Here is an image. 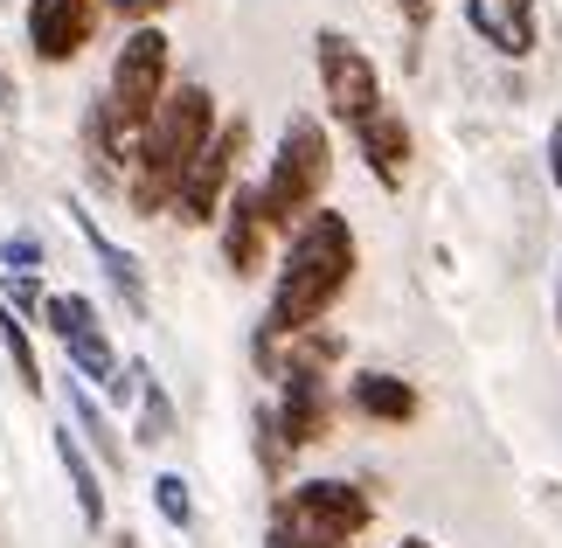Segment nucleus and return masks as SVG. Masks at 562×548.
I'll return each instance as SVG.
<instances>
[{
  "label": "nucleus",
  "instance_id": "1",
  "mask_svg": "<svg viewBox=\"0 0 562 548\" xmlns=\"http://www.w3.org/2000/svg\"><path fill=\"white\" fill-rule=\"evenodd\" d=\"M348 278H355V230H348V215H340V209H313L306 223L285 236V265H278V284H271V305H265V326H257V334L292 340V334H306V326H319L340 305Z\"/></svg>",
  "mask_w": 562,
  "mask_h": 548
},
{
  "label": "nucleus",
  "instance_id": "2",
  "mask_svg": "<svg viewBox=\"0 0 562 548\" xmlns=\"http://www.w3.org/2000/svg\"><path fill=\"white\" fill-rule=\"evenodd\" d=\"M215 98L209 83H167V98L154 104V119H146L139 133V153H133V174H125V202L139 215H167L175 202V181L188 174V160L215 139Z\"/></svg>",
  "mask_w": 562,
  "mask_h": 548
},
{
  "label": "nucleus",
  "instance_id": "3",
  "mask_svg": "<svg viewBox=\"0 0 562 548\" xmlns=\"http://www.w3.org/2000/svg\"><path fill=\"white\" fill-rule=\"evenodd\" d=\"M327 181H334V139H327V125H319L313 112L285 119V133H278V153H271L265 181H257V209H265V230H271V236H292V230L319 209Z\"/></svg>",
  "mask_w": 562,
  "mask_h": 548
},
{
  "label": "nucleus",
  "instance_id": "4",
  "mask_svg": "<svg viewBox=\"0 0 562 548\" xmlns=\"http://www.w3.org/2000/svg\"><path fill=\"white\" fill-rule=\"evenodd\" d=\"M42 326L56 334V347H63V361H70L77 382H98L104 403H119V410L133 403V361H119V347H112V334H104L98 305L83 292H49V299H42Z\"/></svg>",
  "mask_w": 562,
  "mask_h": 548
},
{
  "label": "nucleus",
  "instance_id": "5",
  "mask_svg": "<svg viewBox=\"0 0 562 548\" xmlns=\"http://www.w3.org/2000/svg\"><path fill=\"white\" fill-rule=\"evenodd\" d=\"M375 521V500L355 487V479H299L292 493H278L271 528L313 548H355L361 528Z\"/></svg>",
  "mask_w": 562,
  "mask_h": 548
},
{
  "label": "nucleus",
  "instance_id": "6",
  "mask_svg": "<svg viewBox=\"0 0 562 548\" xmlns=\"http://www.w3.org/2000/svg\"><path fill=\"white\" fill-rule=\"evenodd\" d=\"M244 146H250V125L229 119V125H215V139L188 160V174L175 181V202H167L188 230H209L215 215H223V194L236 188V160H244Z\"/></svg>",
  "mask_w": 562,
  "mask_h": 548
},
{
  "label": "nucleus",
  "instance_id": "7",
  "mask_svg": "<svg viewBox=\"0 0 562 548\" xmlns=\"http://www.w3.org/2000/svg\"><path fill=\"white\" fill-rule=\"evenodd\" d=\"M313 63H319V91H327V112L340 125H361L382 104V77H375V56L361 49L355 35L340 29H319L313 35Z\"/></svg>",
  "mask_w": 562,
  "mask_h": 548
},
{
  "label": "nucleus",
  "instance_id": "8",
  "mask_svg": "<svg viewBox=\"0 0 562 548\" xmlns=\"http://www.w3.org/2000/svg\"><path fill=\"white\" fill-rule=\"evenodd\" d=\"M112 0H29V49L35 63H77L91 49Z\"/></svg>",
  "mask_w": 562,
  "mask_h": 548
},
{
  "label": "nucleus",
  "instance_id": "9",
  "mask_svg": "<svg viewBox=\"0 0 562 548\" xmlns=\"http://www.w3.org/2000/svg\"><path fill=\"white\" fill-rule=\"evenodd\" d=\"M271 424L285 437V451H306L334 430V389L327 376H278V403H271Z\"/></svg>",
  "mask_w": 562,
  "mask_h": 548
},
{
  "label": "nucleus",
  "instance_id": "10",
  "mask_svg": "<svg viewBox=\"0 0 562 548\" xmlns=\"http://www.w3.org/2000/svg\"><path fill=\"white\" fill-rule=\"evenodd\" d=\"M223 265L236 271V278H257L265 271V250H271V230H265V209H257V188H244L236 181L229 194H223Z\"/></svg>",
  "mask_w": 562,
  "mask_h": 548
},
{
  "label": "nucleus",
  "instance_id": "11",
  "mask_svg": "<svg viewBox=\"0 0 562 548\" xmlns=\"http://www.w3.org/2000/svg\"><path fill=\"white\" fill-rule=\"evenodd\" d=\"M465 21L486 49H501L507 63L535 56V0H465Z\"/></svg>",
  "mask_w": 562,
  "mask_h": 548
},
{
  "label": "nucleus",
  "instance_id": "12",
  "mask_svg": "<svg viewBox=\"0 0 562 548\" xmlns=\"http://www.w3.org/2000/svg\"><path fill=\"white\" fill-rule=\"evenodd\" d=\"M355 146H361V160H369V174L382 188H403V174H409V125H403L396 104H375V112L355 125Z\"/></svg>",
  "mask_w": 562,
  "mask_h": 548
},
{
  "label": "nucleus",
  "instance_id": "13",
  "mask_svg": "<svg viewBox=\"0 0 562 548\" xmlns=\"http://www.w3.org/2000/svg\"><path fill=\"white\" fill-rule=\"evenodd\" d=\"M56 437V466H63V479H70V493H77V514H83V528H104V472H98V458L77 445V430L70 424H56L49 430Z\"/></svg>",
  "mask_w": 562,
  "mask_h": 548
},
{
  "label": "nucleus",
  "instance_id": "14",
  "mask_svg": "<svg viewBox=\"0 0 562 548\" xmlns=\"http://www.w3.org/2000/svg\"><path fill=\"white\" fill-rule=\"evenodd\" d=\"M63 424L77 430V445L98 458V472H119L125 466V437L112 430V416H104V403L91 396V389H83L77 376H70V416H63Z\"/></svg>",
  "mask_w": 562,
  "mask_h": 548
},
{
  "label": "nucleus",
  "instance_id": "15",
  "mask_svg": "<svg viewBox=\"0 0 562 548\" xmlns=\"http://www.w3.org/2000/svg\"><path fill=\"white\" fill-rule=\"evenodd\" d=\"M70 223L83 230V244H91V257L104 265V278H112V292L133 305V313H146V271H139V257L133 250H119L112 236H104V223L98 215H83V209H70Z\"/></svg>",
  "mask_w": 562,
  "mask_h": 548
},
{
  "label": "nucleus",
  "instance_id": "16",
  "mask_svg": "<svg viewBox=\"0 0 562 548\" xmlns=\"http://www.w3.org/2000/svg\"><path fill=\"white\" fill-rule=\"evenodd\" d=\"M355 410L375 416V424H409L417 416V389H409L403 376H382V368H369V376H355Z\"/></svg>",
  "mask_w": 562,
  "mask_h": 548
},
{
  "label": "nucleus",
  "instance_id": "17",
  "mask_svg": "<svg viewBox=\"0 0 562 548\" xmlns=\"http://www.w3.org/2000/svg\"><path fill=\"white\" fill-rule=\"evenodd\" d=\"M133 403H139V445H167L175 437V403H167V389L154 382L146 361H133Z\"/></svg>",
  "mask_w": 562,
  "mask_h": 548
},
{
  "label": "nucleus",
  "instance_id": "18",
  "mask_svg": "<svg viewBox=\"0 0 562 548\" xmlns=\"http://www.w3.org/2000/svg\"><path fill=\"white\" fill-rule=\"evenodd\" d=\"M0 347H8V361H14V382H21V396H42V361H35V340H29V320L21 313H8L0 305Z\"/></svg>",
  "mask_w": 562,
  "mask_h": 548
},
{
  "label": "nucleus",
  "instance_id": "19",
  "mask_svg": "<svg viewBox=\"0 0 562 548\" xmlns=\"http://www.w3.org/2000/svg\"><path fill=\"white\" fill-rule=\"evenodd\" d=\"M154 507H160L167 528H194V493H188L181 472H160V479H154Z\"/></svg>",
  "mask_w": 562,
  "mask_h": 548
},
{
  "label": "nucleus",
  "instance_id": "20",
  "mask_svg": "<svg viewBox=\"0 0 562 548\" xmlns=\"http://www.w3.org/2000/svg\"><path fill=\"white\" fill-rule=\"evenodd\" d=\"M42 299L49 292H42L35 271H8V284H0V305H8V313H35L42 320Z\"/></svg>",
  "mask_w": 562,
  "mask_h": 548
},
{
  "label": "nucleus",
  "instance_id": "21",
  "mask_svg": "<svg viewBox=\"0 0 562 548\" xmlns=\"http://www.w3.org/2000/svg\"><path fill=\"white\" fill-rule=\"evenodd\" d=\"M42 236H29V230H14V236H0V265L8 271H42Z\"/></svg>",
  "mask_w": 562,
  "mask_h": 548
},
{
  "label": "nucleus",
  "instance_id": "22",
  "mask_svg": "<svg viewBox=\"0 0 562 548\" xmlns=\"http://www.w3.org/2000/svg\"><path fill=\"white\" fill-rule=\"evenodd\" d=\"M257 458H265V472L278 479V472H285V437H278V424H271V410H257Z\"/></svg>",
  "mask_w": 562,
  "mask_h": 548
},
{
  "label": "nucleus",
  "instance_id": "23",
  "mask_svg": "<svg viewBox=\"0 0 562 548\" xmlns=\"http://www.w3.org/2000/svg\"><path fill=\"white\" fill-rule=\"evenodd\" d=\"M112 8H119L125 21H154L160 8H175V0H112Z\"/></svg>",
  "mask_w": 562,
  "mask_h": 548
},
{
  "label": "nucleus",
  "instance_id": "24",
  "mask_svg": "<svg viewBox=\"0 0 562 548\" xmlns=\"http://www.w3.org/2000/svg\"><path fill=\"white\" fill-rule=\"evenodd\" d=\"M549 174H555V188H562V125H549Z\"/></svg>",
  "mask_w": 562,
  "mask_h": 548
},
{
  "label": "nucleus",
  "instance_id": "25",
  "mask_svg": "<svg viewBox=\"0 0 562 548\" xmlns=\"http://www.w3.org/2000/svg\"><path fill=\"white\" fill-rule=\"evenodd\" d=\"M265 548H313V541H292V535H278V528H271V535H265Z\"/></svg>",
  "mask_w": 562,
  "mask_h": 548
},
{
  "label": "nucleus",
  "instance_id": "26",
  "mask_svg": "<svg viewBox=\"0 0 562 548\" xmlns=\"http://www.w3.org/2000/svg\"><path fill=\"white\" fill-rule=\"evenodd\" d=\"M396 8H403L409 21H424V14H430V0H396Z\"/></svg>",
  "mask_w": 562,
  "mask_h": 548
},
{
  "label": "nucleus",
  "instance_id": "27",
  "mask_svg": "<svg viewBox=\"0 0 562 548\" xmlns=\"http://www.w3.org/2000/svg\"><path fill=\"white\" fill-rule=\"evenodd\" d=\"M396 548H438V541H430V535H409V541H396Z\"/></svg>",
  "mask_w": 562,
  "mask_h": 548
},
{
  "label": "nucleus",
  "instance_id": "28",
  "mask_svg": "<svg viewBox=\"0 0 562 548\" xmlns=\"http://www.w3.org/2000/svg\"><path fill=\"white\" fill-rule=\"evenodd\" d=\"M8 98H14V83H8V77H0V104H8Z\"/></svg>",
  "mask_w": 562,
  "mask_h": 548
},
{
  "label": "nucleus",
  "instance_id": "29",
  "mask_svg": "<svg viewBox=\"0 0 562 548\" xmlns=\"http://www.w3.org/2000/svg\"><path fill=\"white\" fill-rule=\"evenodd\" d=\"M555 320H562V292H555Z\"/></svg>",
  "mask_w": 562,
  "mask_h": 548
}]
</instances>
